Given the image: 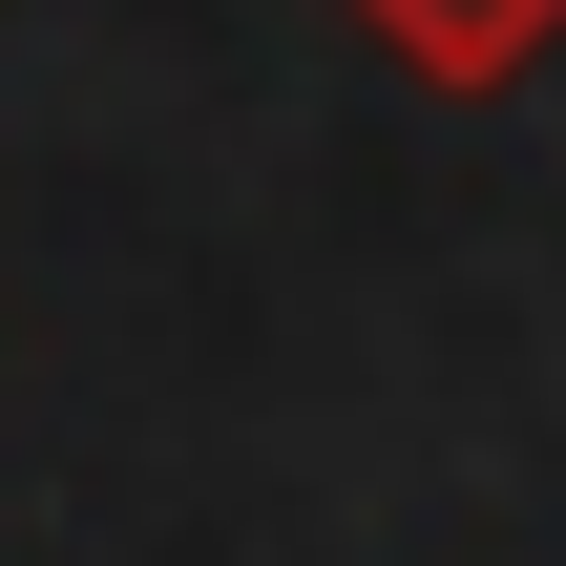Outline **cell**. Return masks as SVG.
<instances>
[{
  "label": "cell",
  "instance_id": "1",
  "mask_svg": "<svg viewBox=\"0 0 566 566\" xmlns=\"http://www.w3.org/2000/svg\"><path fill=\"white\" fill-rule=\"evenodd\" d=\"M336 21H357L399 84H441V105H504V84L566 42V0H336Z\"/></svg>",
  "mask_w": 566,
  "mask_h": 566
}]
</instances>
